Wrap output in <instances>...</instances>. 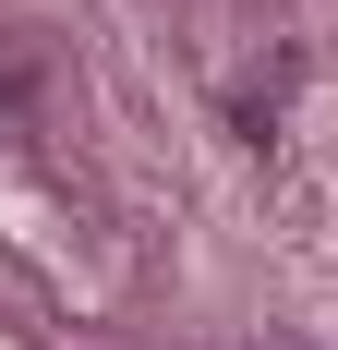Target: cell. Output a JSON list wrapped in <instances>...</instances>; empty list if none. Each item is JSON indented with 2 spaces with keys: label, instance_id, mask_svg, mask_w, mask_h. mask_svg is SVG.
<instances>
[]
</instances>
